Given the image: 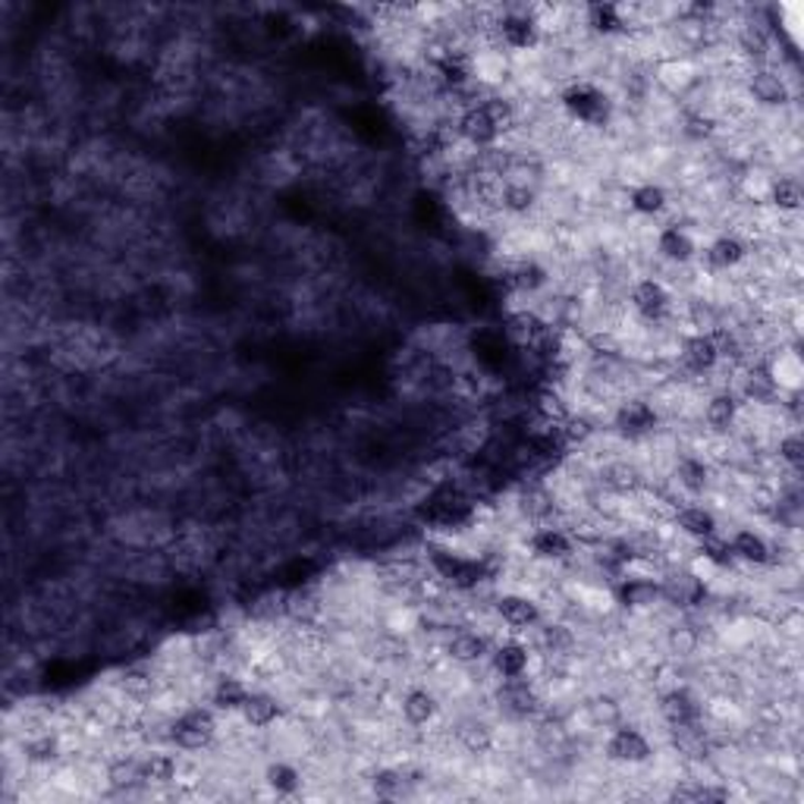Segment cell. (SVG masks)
<instances>
[{"mask_svg": "<svg viewBox=\"0 0 804 804\" xmlns=\"http://www.w3.org/2000/svg\"><path fill=\"white\" fill-rule=\"evenodd\" d=\"M453 739H456V744L463 748L465 754H484V751L494 748V729L484 720H478V717H468V720L456 723Z\"/></svg>", "mask_w": 804, "mask_h": 804, "instance_id": "f1b7e54d", "label": "cell"}, {"mask_svg": "<svg viewBox=\"0 0 804 804\" xmlns=\"http://www.w3.org/2000/svg\"><path fill=\"white\" fill-rule=\"evenodd\" d=\"M628 308L638 321L660 327L676 315V296L660 277H638L628 286Z\"/></svg>", "mask_w": 804, "mask_h": 804, "instance_id": "277c9868", "label": "cell"}, {"mask_svg": "<svg viewBox=\"0 0 804 804\" xmlns=\"http://www.w3.org/2000/svg\"><path fill=\"white\" fill-rule=\"evenodd\" d=\"M679 364L691 378H707L723 364V342L717 330H691L679 342Z\"/></svg>", "mask_w": 804, "mask_h": 804, "instance_id": "30bf717a", "label": "cell"}, {"mask_svg": "<svg viewBox=\"0 0 804 804\" xmlns=\"http://www.w3.org/2000/svg\"><path fill=\"white\" fill-rule=\"evenodd\" d=\"M494 41L509 54H531L547 41V35L531 10H503L494 22Z\"/></svg>", "mask_w": 804, "mask_h": 804, "instance_id": "8992f818", "label": "cell"}, {"mask_svg": "<svg viewBox=\"0 0 804 804\" xmlns=\"http://www.w3.org/2000/svg\"><path fill=\"white\" fill-rule=\"evenodd\" d=\"M107 783L114 785V789H133V785H141L139 758H129V754L114 758V761L107 764Z\"/></svg>", "mask_w": 804, "mask_h": 804, "instance_id": "4dcf8cb0", "label": "cell"}, {"mask_svg": "<svg viewBox=\"0 0 804 804\" xmlns=\"http://www.w3.org/2000/svg\"><path fill=\"white\" fill-rule=\"evenodd\" d=\"M163 739L180 748V751H208L211 744L221 739V720H218V710L208 704H192L180 710L170 723H167V732Z\"/></svg>", "mask_w": 804, "mask_h": 804, "instance_id": "6da1fadb", "label": "cell"}, {"mask_svg": "<svg viewBox=\"0 0 804 804\" xmlns=\"http://www.w3.org/2000/svg\"><path fill=\"white\" fill-rule=\"evenodd\" d=\"M654 248H657V258L669 267H688L701 258V242L695 236V230L679 221L664 223L654 233Z\"/></svg>", "mask_w": 804, "mask_h": 804, "instance_id": "7c38bea8", "label": "cell"}, {"mask_svg": "<svg viewBox=\"0 0 804 804\" xmlns=\"http://www.w3.org/2000/svg\"><path fill=\"white\" fill-rule=\"evenodd\" d=\"M610 597L628 613H650L664 603V579L654 572H620Z\"/></svg>", "mask_w": 804, "mask_h": 804, "instance_id": "ba28073f", "label": "cell"}, {"mask_svg": "<svg viewBox=\"0 0 804 804\" xmlns=\"http://www.w3.org/2000/svg\"><path fill=\"white\" fill-rule=\"evenodd\" d=\"M744 95L764 110H780L792 100V85L776 66H751L744 76Z\"/></svg>", "mask_w": 804, "mask_h": 804, "instance_id": "4fadbf2b", "label": "cell"}, {"mask_svg": "<svg viewBox=\"0 0 804 804\" xmlns=\"http://www.w3.org/2000/svg\"><path fill=\"white\" fill-rule=\"evenodd\" d=\"M490 673L500 683H516V679H531V666H535V647L525 642L522 635H509L503 642L490 644Z\"/></svg>", "mask_w": 804, "mask_h": 804, "instance_id": "8fae6325", "label": "cell"}, {"mask_svg": "<svg viewBox=\"0 0 804 804\" xmlns=\"http://www.w3.org/2000/svg\"><path fill=\"white\" fill-rule=\"evenodd\" d=\"M726 543H729V553H732L736 565L766 569V565H773V560H776V550H773L770 538H766L764 531L751 528V525L736 528V531L726 538Z\"/></svg>", "mask_w": 804, "mask_h": 804, "instance_id": "9a60e30c", "label": "cell"}, {"mask_svg": "<svg viewBox=\"0 0 804 804\" xmlns=\"http://www.w3.org/2000/svg\"><path fill=\"white\" fill-rule=\"evenodd\" d=\"M710 478H713V468L707 463V456L701 453H683L676 456L673 465V482L683 490L688 500H698L710 490Z\"/></svg>", "mask_w": 804, "mask_h": 804, "instance_id": "ffe728a7", "label": "cell"}, {"mask_svg": "<svg viewBox=\"0 0 804 804\" xmlns=\"http://www.w3.org/2000/svg\"><path fill=\"white\" fill-rule=\"evenodd\" d=\"M264 785L274 792V795H283V798H293L299 795L302 785H305V776L296 764L289 761H271L264 766Z\"/></svg>", "mask_w": 804, "mask_h": 804, "instance_id": "83f0119b", "label": "cell"}, {"mask_svg": "<svg viewBox=\"0 0 804 804\" xmlns=\"http://www.w3.org/2000/svg\"><path fill=\"white\" fill-rule=\"evenodd\" d=\"M776 456H780V463L785 468H792V472H798L804 465V443H802V431L798 427H792V431H785L780 443H776Z\"/></svg>", "mask_w": 804, "mask_h": 804, "instance_id": "1f68e13d", "label": "cell"}, {"mask_svg": "<svg viewBox=\"0 0 804 804\" xmlns=\"http://www.w3.org/2000/svg\"><path fill=\"white\" fill-rule=\"evenodd\" d=\"M490 638L484 635L482 628H472V625H465V628H456V632H449L446 635V644H443V654H446V660H453L456 666H478V664H487V657H490Z\"/></svg>", "mask_w": 804, "mask_h": 804, "instance_id": "e0dca14e", "label": "cell"}, {"mask_svg": "<svg viewBox=\"0 0 804 804\" xmlns=\"http://www.w3.org/2000/svg\"><path fill=\"white\" fill-rule=\"evenodd\" d=\"M673 528L691 543L710 541L720 535V516L704 500H685L673 509Z\"/></svg>", "mask_w": 804, "mask_h": 804, "instance_id": "5bb4252c", "label": "cell"}, {"mask_svg": "<svg viewBox=\"0 0 804 804\" xmlns=\"http://www.w3.org/2000/svg\"><path fill=\"white\" fill-rule=\"evenodd\" d=\"M281 717H283L281 698L271 695V691H264V688H252L248 701L242 704L240 710L242 726L252 729V732H267L271 726L281 723Z\"/></svg>", "mask_w": 804, "mask_h": 804, "instance_id": "44dd1931", "label": "cell"}, {"mask_svg": "<svg viewBox=\"0 0 804 804\" xmlns=\"http://www.w3.org/2000/svg\"><path fill=\"white\" fill-rule=\"evenodd\" d=\"M490 613L512 635H528V632H535L547 620L541 601L525 594V591H503V594H497L494 603H490Z\"/></svg>", "mask_w": 804, "mask_h": 804, "instance_id": "9c48e42d", "label": "cell"}, {"mask_svg": "<svg viewBox=\"0 0 804 804\" xmlns=\"http://www.w3.org/2000/svg\"><path fill=\"white\" fill-rule=\"evenodd\" d=\"M560 110L575 126H588V129H603L613 120V100L603 92L601 85L588 80H575L560 92Z\"/></svg>", "mask_w": 804, "mask_h": 804, "instance_id": "7a4b0ae2", "label": "cell"}, {"mask_svg": "<svg viewBox=\"0 0 804 804\" xmlns=\"http://www.w3.org/2000/svg\"><path fill=\"white\" fill-rule=\"evenodd\" d=\"M660 717L669 729H679V726H695L701 717V704L695 701L688 691L683 688H673L669 695L660 698Z\"/></svg>", "mask_w": 804, "mask_h": 804, "instance_id": "484cf974", "label": "cell"}, {"mask_svg": "<svg viewBox=\"0 0 804 804\" xmlns=\"http://www.w3.org/2000/svg\"><path fill=\"white\" fill-rule=\"evenodd\" d=\"M443 704L437 698L434 688L427 685H412L405 688V695L400 698V717L405 720V726L412 729H424V726H434L441 720Z\"/></svg>", "mask_w": 804, "mask_h": 804, "instance_id": "ac0fdd59", "label": "cell"}, {"mask_svg": "<svg viewBox=\"0 0 804 804\" xmlns=\"http://www.w3.org/2000/svg\"><path fill=\"white\" fill-rule=\"evenodd\" d=\"M766 204L776 211V214H785V218H792V214H798L802 211V201H804V192H802V182L798 177H773L770 180V189H766Z\"/></svg>", "mask_w": 804, "mask_h": 804, "instance_id": "4316f807", "label": "cell"}, {"mask_svg": "<svg viewBox=\"0 0 804 804\" xmlns=\"http://www.w3.org/2000/svg\"><path fill=\"white\" fill-rule=\"evenodd\" d=\"M748 255H751V248H748V242L739 233H717L701 248V262L710 271H726V274L736 271V267H742L748 262Z\"/></svg>", "mask_w": 804, "mask_h": 804, "instance_id": "d6986e66", "label": "cell"}, {"mask_svg": "<svg viewBox=\"0 0 804 804\" xmlns=\"http://www.w3.org/2000/svg\"><path fill=\"white\" fill-rule=\"evenodd\" d=\"M657 748L650 742V736L632 723H620L610 729V736L603 739V758L616 766H644L654 761Z\"/></svg>", "mask_w": 804, "mask_h": 804, "instance_id": "52a82bcc", "label": "cell"}, {"mask_svg": "<svg viewBox=\"0 0 804 804\" xmlns=\"http://www.w3.org/2000/svg\"><path fill=\"white\" fill-rule=\"evenodd\" d=\"M625 201H628V211H632L635 218L654 221V218H660V214L669 211V189H666L664 182L644 180L628 189Z\"/></svg>", "mask_w": 804, "mask_h": 804, "instance_id": "cb8c5ba5", "label": "cell"}, {"mask_svg": "<svg viewBox=\"0 0 804 804\" xmlns=\"http://www.w3.org/2000/svg\"><path fill=\"white\" fill-rule=\"evenodd\" d=\"M628 13L620 3H591L584 7V29L597 39H623L628 35Z\"/></svg>", "mask_w": 804, "mask_h": 804, "instance_id": "7402d4cb", "label": "cell"}, {"mask_svg": "<svg viewBox=\"0 0 804 804\" xmlns=\"http://www.w3.org/2000/svg\"><path fill=\"white\" fill-rule=\"evenodd\" d=\"M252 695V685L242 683L240 676H221L211 683V691H208V701L218 713H226V717H240L242 704L248 701Z\"/></svg>", "mask_w": 804, "mask_h": 804, "instance_id": "d4e9b609", "label": "cell"}, {"mask_svg": "<svg viewBox=\"0 0 804 804\" xmlns=\"http://www.w3.org/2000/svg\"><path fill=\"white\" fill-rule=\"evenodd\" d=\"M525 550L535 563L541 565H563L575 560L579 553V538L557 522H541L535 525L528 535H525Z\"/></svg>", "mask_w": 804, "mask_h": 804, "instance_id": "5b68a950", "label": "cell"}, {"mask_svg": "<svg viewBox=\"0 0 804 804\" xmlns=\"http://www.w3.org/2000/svg\"><path fill=\"white\" fill-rule=\"evenodd\" d=\"M613 431L628 443H642L650 441L657 431H660V422H664V412L660 405L647 396H625L613 405Z\"/></svg>", "mask_w": 804, "mask_h": 804, "instance_id": "3957f363", "label": "cell"}, {"mask_svg": "<svg viewBox=\"0 0 804 804\" xmlns=\"http://www.w3.org/2000/svg\"><path fill=\"white\" fill-rule=\"evenodd\" d=\"M139 780L148 789H167L180 780V761L173 751L163 748H151L139 758Z\"/></svg>", "mask_w": 804, "mask_h": 804, "instance_id": "603a6c76", "label": "cell"}, {"mask_svg": "<svg viewBox=\"0 0 804 804\" xmlns=\"http://www.w3.org/2000/svg\"><path fill=\"white\" fill-rule=\"evenodd\" d=\"M744 415V402L736 390L729 387H720L713 393H707V400L701 405V422L707 424V431L713 434H729L736 424L742 422Z\"/></svg>", "mask_w": 804, "mask_h": 804, "instance_id": "2e32d148", "label": "cell"}, {"mask_svg": "<svg viewBox=\"0 0 804 804\" xmlns=\"http://www.w3.org/2000/svg\"><path fill=\"white\" fill-rule=\"evenodd\" d=\"M538 199L541 195H538L535 186H528V182H506L500 195V208L506 214H512V218H525V214L535 211Z\"/></svg>", "mask_w": 804, "mask_h": 804, "instance_id": "f546056e", "label": "cell"}]
</instances>
